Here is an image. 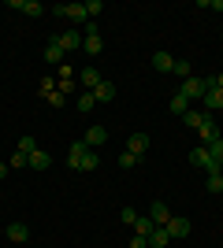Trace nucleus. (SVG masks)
Wrapping results in <instances>:
<instances>
[{
    "instance_id": "nucleus-1",
    "label": "nucleus",
    "mask_w": 223,
    "mask_h": 248,
    "mask_svg": "<svg viewBox=\"0 0 223 248\" xmlns=\"http://www.w3.org/2000/svg\"><path fill=\"white\" fill-rule=\"evenodd\" d=\"M182 123L201 134V145H212L216 137H220V126H216L212 111H186V115H182Z\"/></svg>"
},
{
    "instance_id": "nucleus-2",
    "label": "nucleus",
    "mask_w": 223,
    "mask_h": 248,
    "mask_svg": "<svg viewBox=\"0 0 223 248\" xmlns=\"http://www.w3.org/2000/svg\"><path fill=\"white\" fill-rule=\"evenodd\" d=\"M67 167H71V170H97V167H101V155H97V148L86 145V141H74V145L67 148Z\"/></svg>"
},
{
    "instance_id": "nucleus-3",
    "label": "nucleus",
    "mask_w": 223,
    "mask_h": 248,
    "mask_svg": "<svg viewBox=\"0 0 223 248\" xmlns=\"http://www.w3.org/2000/svg\"><path fill=\"white\" fill-rule=\"evenodd\" d=\"M190 167H197V170H205V174H220V170H223V167L212 159V152H208L205 145H197V148L190 152Z\"/></svg>"
},
{
    "instance_id": "nucleus-4",
    "label": "nucleus",
    "mask_w": 223,
    "mask_h": 248,
    "mask_svg": "<svg viewBox=\"0 0 223 248\" xmlns=\"http://www.w3.org/2000/svg\"><path fill=\"white\" fill-rule=\"evenodd\" d=\"M179 93L186 96V100H201V96L208 93V78H197V74H193V78H186V82H182Z\"/></svg>"
},
{
    "instance_id": "nucleus-5",
    "label": "nucleus",
    "mask_w": 223,
    "mask_h": 248,
    "mask_svg": "<svg viewBox=\"0 0 223 248\" xmlns=\"http://www.w3.org/2000/svg\"><path fill=\"white\" fill-rule=\"evenodd\" d=\"M52 15H64V19H71V22H89V15H86V4H56Z\"/></svg>"
},
{
    "instance_id": "nucleus-6",
    "label": "nucleus",
    "mask_w": 223,
    "mask_h": 248,
    "mask_svg": "<svg viewBox=\"0 0 223 248\" xmlns=\"http://www.w3.org/2000/svg\"><path fill=\"white\" fill-rule=\"evenodd\" d=\"M45 63H49V67H56V71H60V67L67 63V52L60 48V45H56V37H52L49 45H45Z\"/></svg>"
},
{
    "instance_id": "nucleus-7",
    "label": "nucleus",
    "mask_w": 223,
    "mask_h": 248,
    "mask_svg": "<svg viewBox=\"0 0 223 248\" xmlns=\"http://www.w3.org/2000/svg\"><path fill=\"white\" fill-rule=\"evenodd\" d=\"M149 145H153V141H149V134H130V137H127V152H134L138 159L149 152Z\"/></svg>"
},
{
    "instance_id": "nucleus-8",
    "label": "nucleus",
    "mask_w": 223,
    "mask_h": 248,
    "mask_svg": "<svg viewBox=\"0 0 223 248\" xmlns=\"http://www.w3.org/2000/svg\"><path fill=\"white\" fill-rule=\"evenodd\" d=\"M82 141H86L89 148H101V145L108 141V126H89V130L82 134Z\"/></svg>"
},
{
    "instance_id": "nucleus-9",
    "label": "nucleus",
    "mask_w": 223,
    "mask_h": 248,
    "mask_svg": "<svg viewBox=\"0 0 223 248\" xmlns=\"http://www.w3.org/2000/svg\"><path fill=\"white\" fill-rule=\"evenodd\" d=\"M56 45H60L64 52H78V48H82V33H78V30H67V33L56 37Z\"/></svg>"
},
{
    "instance_id": "nucleus-10",
    "label": "nucleus",
    "mask_w": 223,
    "mask_h": 248,
    "mask_svg": "<svg viewBox=\"0 0 223 248\" xmlns=\"http://www.w3.org/2000/svg\"><path fill=\"white\" fill-rule=\"evenodd\" d=\"M190 230H193V222H190V218L171 215V222H168V233H171V237H190Z\"/></svg>"
},
{
    "instance_id": "nucleus-11",
    "label": "nucleus",
    "mask_w": 223,
    "mask_h": 248,
    "mask_svg": "<svg viewBox=\"0 0 223 248\" xmlns=\"http://www.w3.org/2000/svg\"><path fill=\"white\" fill-rule=\"evenodd\" d=\"M149 218H153L156 226H168V222H171V207L164 204V200H156V204L149 207Z\"/></svg>"
},
{
    "instance_id": "nucleus-12",
    "label": "nucleus",
    "mask_w": 223,
    "mask_h": 248,
    "mask_svg": "<svg viewBox=\"0 0 223 248\" xmlns=\"http://www.w3.org/2000/svg\"><path fill=\"white\" fill-rule=\"evenodd\" d=\"M11 8H15V11H22V15H30V19L45 15V8L37 4V0H11Z\"/></svg>"
},
{
    "instance_id": "nucleus-13",
    "label": "nucleus",
    "mask_w": 223,
    "mask_h": 248,
    "mask_svg": "<svg viewBox=\"0 0 223 248\" xmlns=\"http://www.w3.org/2000/svg\"><path fill=\"white\" fill-rule=\"evenodd\" d=\"M201 104H205V111H220L223 108V89H208V93L201 96Z\"/></svg>"
},
{
    "instance_id": "nucleus-14",
    "label": "nucleus",
    "mask_w": 223,
    "mask_h": 248,
    "mask_svg": "<svg viewBox=\"0 0 223 248\" xmlns=\"http://www.w3.org/2000/svg\"><path fill=\"white\" fill-rule=\"evenodd\" d=\"M153 67H156V71H164V74H171V71H175L171 52H153Z\"/></svg>"
},
{
    "instance_id": "nucleus-15",
    "label": "nucleus",
    "mask_w": 223,
    "mask_h": 248,
    "mask_svg": "<svg viewBox=\"0 0 223 248\" xmlns=\"http://www.w3.org/2000/svg\"><path fill=\"white\" fill-rule=\"evenodd\" d=\"M101 82H104V78H101V71H97V67H82V85L89 89V93H93Z\"/></svg>"
},
{
    "instance_id": "nucleus-16",
    "label": "nucleus",
    "mask_w": 223,
    "mask_h": 248,
    "mask_svg": "<svg viewBox=\"0 0 223 248\" xmlns=\"http://www.w3.org/2000/svg\"><path fill=\"white\" fill-rule=\"evenodd\" d=\"M74 108H78V111H93V108H97V96L93 93H89V89H82V93H78V96H74Z\"/></svg>"
},
{
    "instance_id": "nucleus-17",
    "label": "nucleus",
    "mask_w": 223,
    "mask_h": 248,
    "mask_svg": "<svg viewBox=\"0 0 223 248\" xmlns=\"http://www.w3.org/2000/svg\"><path fill=\"white\" fill-rule=\"evenodd\" d=\"M30 237V226L26 222H11L8 226V241H15V245H22V241Z\"/></svg>"
},
{
    "instance_id": "nucleus-18",
    "label": "nucleus",
    "mask_w": 223,
    "mask_h": 248,
    "mask_svg": "<svg viewBox=\"0 0 223 248\" xmlns=\"http://www.w3.org/2000/svg\"><path fill=\"white\" fill-rule=\"evenodd\" d=\"M149 245H153V248H168V245H171L168 226H156V230H153V233H149Z\"/></svg>"
},
{
    "instance_id": "nucleus-19",
    "label": "nucleus",
    "mask_w": 223,
    "mask_h": 248,
    "mask_svg": "<svg viewBox=\"0 0 223 248\" xmlns=\"http://www.w3.org/2000/svg\"><path fill=\"white\" fill-rule=\"evenodd\" d=\"M30 167L34 170H49V167H52V155L45 152V148H37V152L30 155Z\"/></svg>"
},
{
    "instance_id": "nucleus-20",
    "label": "nucleus",
    "mask_w": 223,
    "mask_h": 248,
    "mask_svg": "<svg viewBox=\"0 0 223 248\" xmlns=\"http://www.w3.org/2000/svg\"><path fill=\"white\" fill-rule=\"evenodd\" d=\"M93 96H97V104H108V100H116V85L112 82H101L93 89Z\"/></svg>"
},
{
    "instance_id": "nucleus-21",
    "label": "nucleus",
    "mask_w": 223,
    "mask_h": 248,
    "mask_svg": "<svg viewBox=\"0 0 223 248\" xmlns=\"http://www.w3.org/2000/svg\"><path fill=\"white\" fill-rule=\"evenodd\" d=\"M186 111H190V100H186L182 93H175V96H171V115H179V119H182Z\"/></svg>"
},
{
    "instance_id": "nucleus-22",
    "label": "nucleus",
    "mask_w": 223,
    "mask_h": 248,
    "mask_svg": "<svg viewBox=\"0 0 223 248\" xmlns=\"http://www.w3.org/2000/svg\"><path fill=\"white\" fill-rule=\"evenodd\" d=\"M153 230H156V222H153V218H138V222H134V233H138V237H145L149 241V233H153Z\"/></svg>"
},
{
    "instance_id": "nucleus-23",
    "label": "nucleus",
    "mask_w": 223,
    "mask_h": 248,
    "mask_svg": "<svg viewBox=\"0 0 223 248\" xmlns=\"http://www.w3.org/2000/svg\"><path fill=\"white\" fill-rule=\"evenodd\" d=\"M171 74L186 82V78H193V67H190V63H186V60H175V71H171Z\"/></svg>"
},
{
    "instance_id": "nucleus-24",
    "label": "nucleus",
    "mask_w": 223,
    "mask_h": 248,
    "mask_svg": "<svg viewBox=\"0 0 223 248\" xmlns=\"http://www.w3.org/2000/svg\"><path fill=\"white\" fill-rule=\"evenodd\" d=\"M205 189H208V193H223V170H220V174H208V178H205Z\"/></svg>"
},
{
    "instance_id": "nucleus-25",
    "label": "nucleus",
    "mask_w": 223,
    "mask_h": 248,
    "mask_svg": "<svg viewBox=\"0 0 223 248\" xmlns=\"http://www.w3.org/2000/svg\"><path fill=\"white\" fill-rule=\"evenodd\" d=\"M205 148H208V152H212V159H216V163L223 167V137H216L212 145H205Z\"/></svg>"
},
{
    "instance_id": "nucleus-26",
    "label": "nucleus",
    "mask_w": 223,
    "mask_h": 248,
    "mask_svg": "<svg viewBox=\"0 0 223 248\" xmlns=\"http://www.w3.org/2000/svg\"><path fill=\"white\" fill-rule=\"evenodd\" d=\"M8 167H15V170H19V167H30V155H22L19 148H15V152H11V159H8Z\"/></svg>"
},
{
    "instance_id": "nucleus-27",
    "label": "nucleus",
    "mask_w": 223,
    "mask_h": 248,
    "mask_svg": "<svg viewBox=\"0 0 223 248\" xmlns=\"http://www.w3.org/2000/svg\"><path fill=\"white\" fill-rule=\"evenodd\" d=\"M19 152L22 155H34V152H37V141H34V137H22V141H19Z\"/></svg>"
},
{
    "instance_id": "nucleus-28",
    "label": "nucleus",
    "mask_w": 223,
    "mask_h": 248,
    "mask_svg": "<svg viewBox=\"0 0 223 248\" xmlns=\"http://www.w3.org/2000/svg\"><path fill=\"white\" fill-rule=\"evenodd\" d=\"M56 89H60L64 96H78V89H74V78H64V82L56 85Z\"/></svg>"
},
{
    "instance_id": "nucleus-29",
    "label": "nucleus",
    "mask_w": 223,
    "mask_h": 248,
    "mask_svg": "<svg viewBox=\"0 0 223 248\" xmlns=\"http://www.w3.org/2000/svg\"><path fill=\"white\" fill-rule=\"evenodd\" d=\"M101 11H104V4H101V0H86V15H89V19H97Z\"/></svg>"
},
{
    "instance_id": "nucleus-30",
    "label": "nucleus",
    "mask_w": 223,
    "mask_h": 248,
    "mask_svg": "<svg viewBox=\"0 0 223 248\" xmlns=\"http://www.w3.org/2000/svg\"><path fill=\"white\" fill-rule=\"evenodd\" d=\"M119 167H123V170L138 167V155H134V152H123V155H119Z\"/></svg>"
},
{
    "instance_id": "nucleus-31",
    "label": "nucleus",
    "mask_w": 223,
    "mask_h": 248,
    "mask_svg": "<svg viewBox=\"0 0 223 248\" xmlns=\"http://www.w3.org/2000/svg\"><path fill=\"white\" fill-rule=\"evenodd\" d=\"M119 218H123L127 226H134V222H138V211H134V207H123V211H119Z\"/></svg>"
},
{
    "instance_id": "nucleus-32",
    "label": "nucleus",
    "mask_w": 223,
    "mask_h": 248,
    "mask_svg": "<svg viewBox=\"0 0 223 248\" xmlns=\"http://www.w3.org/2000/svg\"><path fill=\"white\" fill-rule=\"evenodd\" d=\"M56 93V85H52V78H45V82H41V96H45V100H49V96H52Z\"/></svg>"
},
{
    "instance_id": "nucleus-33",
    "label": "nucleus",
    "mask_w": 223,
    "mask_h": 248,
    "mask_svg": "<svg viewBox=\"0 0 223 248\" xmlns=\"http://www.w3.org/2000/svg\"><path fill=\"white\" fill-rule=\"evenodd\" d=\"M49 104H52V108H64V104H67V96H64V93H60V89H56V93H52V96H49Z\"/></svg>"
},
{
    "instance_id": "nucleus-34",
    "label": "nucleus",
    "mask_w": 223,
    "mask_h": 248,
    "mask_svg": "<svg viewBox=\"0 0 223 248\" xmlns=\"http://www.w3.org/2000/svg\"><path fill=\"white\" fill-rule=\"evenodd\" d=\"M56 74H60V82H64V78H74V67H71V63H64V67H60Z\"/></svg>"
},
{
    "instance_id": "nucleus-35",
    "label": "nucleus",
    "mask_w": 223,
    "mask_h": 248,
    "mask_svg": "<svg viewBox=\"0 0 223 248\" xmlns=\"http://www.w3.org/2000/svg\"><path fill=\"white\" fill-rule=\"evenodd\" d=\"M208 89H223V74H212V78H208Z\"/></svg>"
},
{
    "instance_id": "nucleus-36",
    "label": "nucleus",
    "mask_w": 223,
    "mask_h": 248,
    "mask_svg": "<svg viewBox=\"0 0 223 248\" xmlns=\"http://www.w3.org/2000/svg\"><path fill=\"white\" fill-rule=\"evenodd\" d=\"M130 248H149V241H145V237H138V233H134V241H130Z\"/></svg>"
},
{
    "instance_id": "nucleus-37",
    "label": "nucleus",
    "mask_w": 223,
    "mask_h": 248,
    "mask_svg": "<svg viewBox=\"0 0 223 248\" xmlns=\"http://www.w3.org/2000/svg\"><path fill=\"white\" fill-rule=\"evenodd\" d=\"M8 170H11L8 163H0V182H4V178H8Z\"/></svg>"
},
{
    "instance_id": "nucleus-38",
    "label": "nucleus",
    "mask_w": 223,
    "mask_h": 248,
    "mask_svg": "<svg viewBox=\"0 0 223 248\" xmlns=\"http://www.w3.org/2000/svg\"><path fill=\"white\" fill-rule=\"evenodd\" d=\"M149 248H153V245H149Z\"/></svg>"
}]
</instances>
